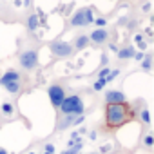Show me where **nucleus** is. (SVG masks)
I'll list each match as a JSON object with an SVG mask.
<instances>
[{
  "mask_svg": "<svg viewBox=\"0 0 154 154\" xmlns=\"http://www.w3.org/2000/svg\"><path fill=\"white\" fill-rule=\"evenodd\" d=\"M29 2H31V0H24V6H29Z\"/></svg>",
  "mask_w": 154,
  "mask_h": 154,
  "instance_id": "nucleus-28",
  "label": "nucleus"
},
{
  "mask_svg": "<svg viewBox=\"0 0 154 154\" xmlns=\"http://www.w3.org/2000/svg\"><path fill=\"white\" fill-rule=\"evenodd\" d=\"M91 154H102V152H91Z\"/></svg>",
  "mask_w": 154,
  "mask_h": 154,
  "instance_id": "nucleus-29",
  "label": "nucleus"
},
{
  "mask_svg": "<svg viewBox=\"0 0 154 154\" xmlns=\"http://www.w3.org/2000/svg\"><path fill=\"white\" fill-rule=\"evenodd\" d=\"M84 111H85V105H84L82 96H78V94L65 96L58 107L60 114H71V116H80V114H84Z\"/></svg>",
  "mask_w": 154,
  "mask_h": 154,
  "instance_id": "nucleus-2",
  "label": "nucleus"
},
{
  "mask_svg": "<svg viewBox=\"0 0 154 154\" xmlns=\"http://www.w3.org/2000/svg\"><path fill=\"white\" fill-rule=\"evenodd\" d=\"M150 67H152V58H150V56H143V60H141V69H143V71H150Z\"/></svg>",
  "mask_w": 154,
  "mask_h": 154,
  "instance_id": "nucleus-17",
  "label": "nucleus"
},
{
  "mask_svg": "<svg viewBox=\"0 0 154 154\" xmlns=\"http://www.w3.org/2000/svg\"><path fill=\"white\" fill-rule=\"evenodd\" d=\"M94 22H96V26H98V27H103V26L107 24V20H105V18H94Z\"/></svg>",
  "mask_w": 154,
  "mask_h": 154,
  "instance_id": "nucleus-23",
  "label": "nucleus"
},
{
  "mask_svg": "<svg viewBox=\"0 0 154 154\" xmlns=\"http://www.w3.org/2000/svg\"><path fill=\"white\" fill-rule=\"evenodd\" d=\"M47 94H49V100H51V103H53L54 109H58L60 103L63 102V98L67 96V94H65V89H63L62 85H58V84L49 85V87H47Z\"/></svg>",
  "mask_w": 154,
  "mask_h": 154,
  "instance_id": "nucleus-6",
  "label": "nucleus"
},
{
  "mask_svg": "<svg viewBox=\"0 0 154 154\" xmlns=\"http://www.w3.org/2000/svg\"><path fill=\"white\" fill-rule=\"evenodd\" d=\"M44 154H47V152H44Z\"/></svg>",
  "mask_w": 154,
  "mask_h": 154,
  "instance_id": "nucleus-31",
  "label": "nucleus"
},
{
  "mask_svg": "<svg viewBox=\"0 0 154 154\" xmlns=\"http://www.w3.org/2000/svg\"><path fill=\"white\" fill-rule=\"evenodd\" d=\"M134 118L129 103H107L105 107V125L109 129H118Z\"/></svg>",
  "mask_w": 154,
  "mask_h": 154,
  "instance_id": "nucleus-1",
  "label": "nucleus"
},
{
  "mask_svg": "<svg viewBox=\"0 0 154 154\" xmlns=\"http://www.w3.org/2000/svg\"><path fill=\"white\" fill-rule=\"evenodd\" d=\"M89 138H91V140H96V131H93V132L89 134Z\"/></svg>",
  "mask_w": 154,
  "mask_h": 154,
  "instance_id": "nucleus-26",
  "label": "nucleus"
},
{
  "mask_svg": "<svg viewBox=\"0 0 154 154\" xmlns=\"http://www.w3.org/2000/svg\"><path fill=\"white\" fill-rule=\"evenodd\" d=\"M102 65H107V56H105V54L102 56Z\"/></svg>",
  "mask_w": 154,
  "mask_h": 154,
  "instance_id": "nucleus-25",
  "label": "nucleus"
},
{
  "mask_svg": "<svg viewBox=\"0 0 154 154\" xmlns=\"http://www.w3.org/2000/svg\"><path fill=\"white\" fill-rule=\"evenodd\" d=\"M143 145H145V149H152V145H154V136H152L150 132L143 138Z\"/></svg>",
  "mask_w": 154,
  "mask_h": 154,
  "instance_id": "nucleus-19",
  "label": "nucleus"
},
{
  "mask_svg": "<svg viewBox=\"0 0 154 154\" xmlns=\"http://www.w3.org/2000/svg\"><path fill=\"white\" fill-rule=\"evenodd\" d=\"M118 74H120V69H111V72L107 74V78H105V84H111L112 80H116Z\"/></svg>",
  "mask_w": 154,
  "mask_h": 154,
  "instance_id": "nucleus-20",
  "label": "nucleus"
},
{
  "mask_svg": "<svg viewBox=\"0 0 154 154\" xmlns=\"http://www.w3.org/2000/svg\"><path fill=\"white\" fill-rule=\"evenodd\" d=\"M118 53V58L120 60H129V58H132L134 56V47L132 45H129V47H123V49H120V51H116Z\"/></svg>",
  "mask_w": 154,
  "mask_h": 154,
  "instance_id": "nucleus-12",
  "label": "nucleus"
},
{
  "mask_svg": "<svg viewBox=\"0 0 154 154\" xmlns=\"http://www.w3.org/2000/svg\"><path fill=\"white\" fill-rule=\"evenodd\" d=\"M111 72V67H103V69H100L98 71V74H96V80H103L105 82V78H107V74Z\"/></svg>",
  "mask_w": 154,
  "mask_h": 154,
  "instance_id": "nucleus-16",
  "label": "nucleus"
},
{
  "mask_svg": "<svg viewBox=\"0 0 154 154\" xmlns=\"http://www.w3.org/2000/svg\"><path fill=\"white\" fill-rule=\"evenodd\" d=\"M0 154H8V150H6V149H2V147H0Z\"/></svg>",
  "mask_w": 154,
  "mask_h": 154,
  "instance_id": "nucleus-27",
  "label": "nucleus"
},
{
  "mask_svg": "<svg viewBox=\"0 0 154 154\" xmlns=\"http://www.w3.org/2000/svg\"><path fill=\"white\" fill-rule=\"evenodd\" d=\"M103 87H105V82H103V80H96V82L93 84V89H94L96 93H98V91H102Z\"/></svg>",
  "mask_w": 154,
  "mask_h": 154,
  "instance_id": "nucleus-21",
  "label": "nucleus"
},
{
  "mask_svg": "<svg viewBox=\"0 0 154 154\" xmlns=\"http://www.w3.org/2000/svg\"><path fill=\"white\" fill-rule=\"evenodd\" d=\"M140 120H141L145 125H149V123H150V114H149V109H141V112H140Z\"/></svg>",
  "mask_w": 154,
  "mask_h": 154,
  "instance_id": "nucleus-18",
  "label": "nucleus"
},
{
  "mask_svg": "<svg viewBox=\"0 0 154 154\" xmlns=\"http://www.w3.org/2000/svg\"><path fill=\"white\" fill-rule=\"evenodd\" d=\"M18 63L24 71H33L38 67V51L36 49H26L18 54Z\"/></svg>",
  "mask_w": 154,
  "mask_h": 154,
  "instance_id": "nucleus-4",
  "label": "nucleus"
},
{
  "mask_svg": "<svg viewBox=\"0 0 154 154\" xmlns=\"http://www.w3.org/2000/svg\"><path fill=\"white\" fill-rule=\"evenodd\" d=\"M132 58H136L138 62H141V60H143V53H134V56H132Z\"/></svg>",
  "mask_w": 154,
  "mask_h": 154,
  "instance_id": "nucleus-24",
  "label": "nucleus"
},
{
  "mask_svg": "<svg viewBox=\"0 0 154 154\" xmlns=\"http://www.w3.org/2000/svg\"><path fill=\"white\" fill-rule=\"evenodd\" d=\"M93 22H94V15H93V11H91L89 8L78 9V11L71 17V20H69V24H71L72 27H85V26H89V24H93Z\"/></svg>",
  "mask_w": 154,
  "mask_h": 154,
  "instance_id": "nucleus-3",
  "label": "nucleus"
},
{
  "mask_svg": "<svg viewBox=\"0 0 154 154\" xmlns=\"http://www.w3.org/2000/svg\"><path fill=\"white\" fill-rule=\"evenodd\" d=\"M49 51H51L53 56H56V58H69V56H72V53H74L72 45L67 44V42H62V40L51 42V44H49Z\"/></svg>",
  "mask_w": 154,
  "mask_h": 154,
  "instance_id": "nucleus-5",
  "label": "nucleus"
},
{
  "mask_svg": "<svg viewBox=\"0 0 154 154\" xmlns=\"http://www.w3.org/2000/svg\"><path fill=\"white\" fill-rule=\"evenodd\" d=\"M4 89L9 94H17V93H20V82H9V84L4 85Z\"/></svg>",
  "mask_w": 154,
  "mask_h": 154,
  "instance_id": "nucleus-14",
  "label": "nucleus"
},
{
  "mask_svg": "<svg viewBox=\"0 0 154 154\" xmlns=\"http://www.w3.org/2000/svg\"><path fill=\"white\" fill-rule=\"evenodd\" d=\"M29 154H36V152H29Z\"/></svg>",
  "mask_w": 154,
  "mask_h": 154,
  "instance_id": "nucleus-30",
  "label": "nucleus"
},
{
  "mask_svg": "<svg viewBox=\"0 0 154 154\" xmlns=\"http://www.w3.org/2000/svg\"><path fill=\"white\" fill-rule=\"evenodd\" d=\"M105 103H127V98L122 91H107L105 93Z\"/></svg>",
  "mask_w": 154,
  "mask_h": 154,
  "instance_id": "nucleus-8",
  "label": "nucleus"
},
{
  "mask_svg": "<svg viewBox=\"0 0 154 154\" xmlns=\"http://www.w3.org/2000/svg\"><path fill=\"white\" fill-rule=\"evenodd\" d=\"M87 45H89V36H87V35H80V36H76V40H74V44H72V49L82 51V49H85Z\"/></svg>",
  "mask_w": 154,
  "mask_h": 154,
  "instance_id": "nucleus-11",
  "label": "nucleus"
},
{
  "mask_svg": "<svg viewBox=\"0 0 154 154\" xmlns=\"http://www.w3.org/2000/svg\"><path fill=\"white\" fill-rule=\"evenodd\" d=\"M44 149H45V152H47V154H54V145H53V143H47Z\"/></svg>",
  "mask_w": 154,
  "mask_h": 154,
  "instance_id": "nucleus-22",
  "label": "nucleus"
},
{
  "mask_svg": "<svg viewBox=\"0 0 154 154\" xmlns=\"http://www.w3.org/2000/svg\"><path fill=\"white\" fill-rule=\"evenodd\" d=\"M0 127H2V125H0Z\"/></svg>",
  "mask_w": 154,
  "mask_h": 154,
  "instance_id": "nucleus-32",
  "label": "nucleus"
},
{
  "mask_svg": "<svg viewBox=\"0 0 154 154\" xmlns=\"http://www.w3.org/2000/svg\"><path fill=\"white\" fill-rule=\"evenodd\" d=\"M38 24H40L38 15H29V17H27L26 26H27V29H29V31H36V29H38Z\"/></svg>",
  "mask_w": 154,
  "mask_h": 154,
  "instance_id": "nucleus-13",
  "label": "nucleus"
},
{
  "mask_svg": "<svg viewBox=\"0 0 154 154\" xmlns=\"http://www.w3.org/2000/svg\"><path fill=\"white\" fill-rule=\"evenodd\" d=\"M82 149H84V143H82V140H80V141H76V143H74V145H72L71 149L63 150L62 154H78V152H80Z\"/></svg>",
  "mask_w": 154,
  "mask_h": 154,
  "instance_id": "nucleus-15",
  "label": "nucleus"
},
{
  "mask_svg": "<svg viewBox=\"0 0 154 154\" xmlns=\"http://www.w3.org/2000/svg\"><path fill=\"white\" fill-rule=\"evenodd\" d=\"M9 82H20V72L18 71H15V69H8L2 76H0V85H6V84H9Z\"/></svg>",
  "mask_w": 154,
  "mask_h": 154,
  "instance_id": "nucleus-9",
  "label": "nucleus"
},
{
  "mask_svg": "<svg viewBox=\"0 0 154 154\" xmlns=\"http://www.w3.org/2000/svg\"><path fill=\"white\" fill-rule=\"evenodd\" d=\"M0 112H2L4 118H13V116H15V103L4 102L2 105H0Z\"/></svg>",
  "mask_w": 154,
  "mask_h": 154,
  "instance_id": "nucleus-10",
  "label": "nucleus"
},
{
  "mask_svg": "<svg viewBox=\"0 0 154 154\" xmlns=\"http://www.w3.org/2000/svg\"><path fill=\"white\" fill-rule=\"evenodd\" d=\"M107 40H109V33H107L103 27H98V29L91 31V35H89V42H93L94 45H102V44H105Z\"/></svg>",
  "mask_w": 154,
  "mask_h": 154,
  "instance_id": "nucleus-7",
  "label": "nucleus"
}]
</instances>
